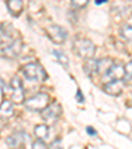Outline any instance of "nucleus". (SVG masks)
Returning a JSON list of instances; mask_svg holds the SVG:
<instances>
[{
	"label": "nucleus",
	"mask_w": 132,
	"mask_h": 149,
	"mask_svg": "<svg viewBox=\"0 0 132 149\" xmlns=\"http://www.w3.org/2000/svg\"><path fill=\"white\" fill-rule=\"evenodd\" d=\"M124 74H126L124 66L112 65L110 68V70L104 74V79H107L108 82L110 81H122V79H124Z\"/></svg>",
	"instance_id": "9d476101"
},
{
	"label": "nucleus",
	"mask_w": 132,
	"mask_h": 149,
	"mask_svg": "<svg viewBox=\"0 0 132 149\" xmlns=\"http://www.w3.org/2000/svg\"><path fill=\"white\" fill-rule=\"evenodd\" d=\"M7 7L13 16H19L23 12V0H8Z\"/></svg>",
	"instance_id": "ddd939ff"
},
{
	"label": "nucleus",
	"mask_w": 132,
	"mask_h": 149,
	"mask_svg": "<svg viewBox=\"0 0 132 149\" xmlns=\"http://www.w3.org/2000/svg\"><path fill=\"white\" fill-rule=\"evenodd\" d=\"M48 36L50 37V40L54 42V44H64L65 40L68 38V33L62 26L59 25H50L48 28Z\"/></svg>",
	"instance_id": "6e6552de"
},
{
	"label": "nucleus",
	"mask_w": 132,
	"mask_h": 149,
	"mask_svg": "<svg viewBox=\"0 0 132 149\" xmlns=\"http://www.w3.org/2000/svg\"><path fill=\"white\" fill-rule=\"evenodd\" d=\"M11 88V100L16 104L24 103V90H23V82L20 81L19 77H13L9 83Z\"/></svg>",
	"instance_id": "423d86ee"
},
{
	"label": "nucleus",
	"mask_w": 132,
	"mask_h": 149,
	"mask_svg": "<svg viewBox=\"0 0 132 149\" xmlns=\"http://www.w3.org/2000/svg\"><path fill=\"white\" fill-rule=\"evenodd\" d=\"M120 33H122V36H123L126 40L132 41V25H128V24L123 25V26H122Z\"/></svg>",
	"instance_id": "f3484780"
},
{
	"label": "nucleus",
	"mask_w": 132,
	"mask_h": 149,
	"mask_svg": "<svg viewBox=\"0 0 132 149\" xmlns=\"http://www.w3.org/2000/svg\"><path fill=\"white\" fill-rule=\"evenodd\" d=\"M3 86H4V83H3V81L0 79V88H3Z\"/></svg>",
	"instance_id": "b1692460"
},
{
	"label": "nucleus",
	"mask_w": 132,
	"mask_h": 149,
	"mask_svg": "<svg viewBox=\"0 0 132 149\" xmlns=\"http://www.w3.org/2000/svg\"><path fill=\"white\" fill-rule=\"evenodd\" d=\"M104 93L111 96H118L123 91V82L122 81H110L104 84Z\"/></svg>",
	"instance_id": "9b49d317"
},
{
	"label": "nucleus",
	"mask_w": 132,
	"mask_h": 149,
	"mask_svg": "<svg viewBox=\"0 0 132 149\" xmlns=\"http://www.w3.org/2000/svg\"><path fill=\"white\" fill-rule=\"evenodd\" d=\"M87 132L90 133V135H96V132H95V131H93V130H91V127H87Z\"/></svg>",
	"instance_id": "5701e85b"
},
{
	"label": "nucleus",
	"mask_w": 132,
	"mask_h": 149,
	"mask_svg": "<svg viewBox=\"0 0 132 149\" xmlns=\"http://www.w3.org/2000/svg\"><path fill=\"white\" fill-rule=\"evenodd\" d=\"M83 70L89 77H91L95 73H98V61H96V59H93V58L87 59V62L83 66Z\"/></svg>",
	"instance_id": "4468645a"
},
{
	"label": "nucleus",
	"mask_w": 132,
	"mask_h": 149,
	"mask_svg": "<svg viewBox=\"0 0 132 149\" xmlns=\"http://www.w3.org/2000/svg\"><path fill=\"white\" fill-rule=\"evenodd\" d=\"M75 99L79 102V103H82V102L85 100V99L82 98V93H81V90H77V96H75Z\"/></svg>",
	"instance_id": "412c9836"
},
{
	"label": "nucleus",
	"mask_w": 132,
	"mask_h": 149,
	"mask_svg": "<svg viewBox=\"0 0 132 149\" xmlns=\"http://www.w3.org/2000/svg\"><path fill=\"white\" fill-rule=\"evenodd\" d=\"M131 1H132V0H131Z\"/></svg>",
	"instance_id": "393cba45"
},
{
	"label": "nucleus",
	"mask_w": 132,
	"mask_h": 149,
	"mask_svg": "<svg viewBox=\"0 0 132 149\" xmlns=\"http://www.w3.org/2000/svg\"><path fill=\"white\" fill-rule=\"evenodd\" d=\"M61 112H62L61 106L58 103H53L52 106L46 107L44 111H41V115H42V119L46 123H53V121H56L59 118Z\"/></svg>",
	"instance_id": "1a4fd4ad"
},
{
	"label": "nucleus",
	"mask_w": 132,
	"mask_h": 149,
	"mask_svg": "<svg viewBox=\"0 0 132 149\" xmlns=\"http://www.w3.org/2000/svg\"><path fill=\"white\" fill-rule=\"evenodd\" d=\"M13 115V106L11 100H3L0 104V118L9 119Z\"/></svg>",
	"instance_id": "f8f14e48"
},
{
	"label": "nucleus",
	"mask_w": 132,
	"mask_h": 149,
	"mask_svg": "<svg viewBox=\"0 0 132 149\" xmlns=\"http://www.w3.org/2000/svg\"><path fill=\"white\" fill-rule=\"evenodd\" d=\"M21 50H23V41L17 38L15 41H12L11 44H8V45L0 48V56L8 59H15L20 56Z\"/></svg>",
	"instance_id": "20e7f679"
},
{
	"label": "nucleus",
	"mask_w": 132,
	"mask_h": 149,
	"mask_svg": "<svg viewBox=\"0 0 132 149\" xmlns=\"http://www.w3.org/2000/svg\"><path fill=\"white\" fill-rule=\"evenodd\" d=\"M52 54H53V56L56 57L57 59H58V62L61 63L62 66H65V68H68V66H69V58L65 56L62 52H59V50H53V52H52Z\"/></svg>",
	"instance_id": "dca6fc26"
},
{
	"label": "nucleus",
	"mask_w": 132,
	"mask_h": 149,
	"mask_svg": "<svg viewBox=\"0 0 132 149\" xmlns=\"http://www.w3.org/2000/svg\"><path fill=\"white\" fill-rule=\"evenodd\" d=\"M87 3H89V0H71V6H73L74 8H78V9L86 7Z\"/></svg>",
	"instance_id": "6ab92c4d"
},
{
	"label": "nucleus",
	"mask_w": 132,
	"mask_h": 149,
	"mask_svg": "<svg viewBox=\"0 0 132 149\" xmlns=\"http://www.w3.org/2000/svg\"><path fill=\"white\" fill-rule=\"evenodd\" d=\"M124 71H126V74H124V81L129 82L132 79V61H129L128 63L124 66Z\"/></svg>",
	"instance_id": "a211bd4d"
},
{
	"label": "nucleus",
	"mask_w": 132,
	"mask_h": 149,
	"mask_svg": "<svg viewBox=\"0 0 132 149\" xmlns=\"http://www.w3.org/2000/svg\"><path fill=\"white\" fill-rule=\"evenodd\" d=\"M34 135L40 139V140H46L49 136V130L45 124H41V125H37L34 128Z\"/></svg>",
	"instance_id": "2eb2a0df"
},
{
	"label": "nucleus",
	"mask_w": 132,
	"mask_h": 149,
	"mask_svg": "<svg viewBox=\"0 0 132 149\" xmlns=\"http://www.w3.org/2000/svg\"><path fill=\"white\" fill-rule=\"evenodd\" d=\"M73 50L82 58L90 59L95 54V45L87 38H77L73 42Z\"/></svg>",
	"instance_id": "f03ea898"
},
{
	"label": "nucleus",
	"mask_w": 132,
	"mask_h": 149,
	"mask_svg": "<svg viewBox=\"0 0 132 149\" xmlns=\"http://www.w3.org/2000/svg\"><path fill=\"white\" fill-rule=\"evenodd\" d=\"M28 143V136L24 132H16L7 139V145L11 149H24Z\"/></svg>",
	"instance_id": "0eeeda50"
},
{
	"label": "nucleus",
	"mask_w": 132,
	"mask_h": 149,
	"mask_svg": "<svg viewBox=\"0 0 132 149\" xmlns=\"http://www.w3.org/2000/svg\"><path fill=\"white\" fill-rule=\"evenodd\" d=\"M50 149H62L61 146H59V141H56V143L52 145V148Z\"/></svg>",
	"instance_id": "4be33fe9"
},
{
	"label": "nucleus",
	"mask_w": 132,
	"mask_h": 149,
	"mask_svg": "<svg viewBox=\"0 0 132 149\" xmlns=\"http://www.w3.org/2000/svg\"><path fill=\"white\" fill-rule=\"evenodd\" d=\"M32 149H46V145L42 143L41 140H40V141H36V143H33V145H32Z\"/></svg>",
	"instance_id": "aec40b11"
},
{
	"label": "nucleus",
	"mask_w": 132,
	"mask_h": 149,
	"mask_svg": "<svg viewBox=\"0 0 132 149\" xmlns=\"http://www.w3.org/2000/svg\"><path fill=\"white\" fill-rule=\"evenodd\" d=\"M24 104L31 111H44L49 104V95L45 93L36 94L34 96H32L28 100L24 102Z\"/></svg>",
	"instance_id": "7ed1b4c3"
},
{
	"label": "nucleus",
	"mask_w": 132,
	"mask_h": 149,
	"mask_svg": "<svg viewBox=\"0 0 132 149\" xmlns=\"http://www.w3.org/2000/svg\"><path fill=\"white\" fill-rule=\"evenodd\" d=\"M17 32L15 31V28L8 23L0 24V48L11 44L12 41L17 40L19 37L16 36Z\"/></svg>",
	"instance_id": "39448f33"
},
{
	"label": "nucleus",
	"mask_w": 132,
	"mask_h": 149,
	"mask_svg": "<svg viewBox=\"0 0 132 149\" xmlns=\"http://www.w3.org/2000/svg\"><path fill=\"white\" fill-rule=\"evenodd\" d=\"M21 73L24 74L27 79L33 82H44L46 81L48 75H46V71L38 65V63H27L21 68Z\"/></svg>",
	"instance_id": "f257e3e1"
}]
</instances>
